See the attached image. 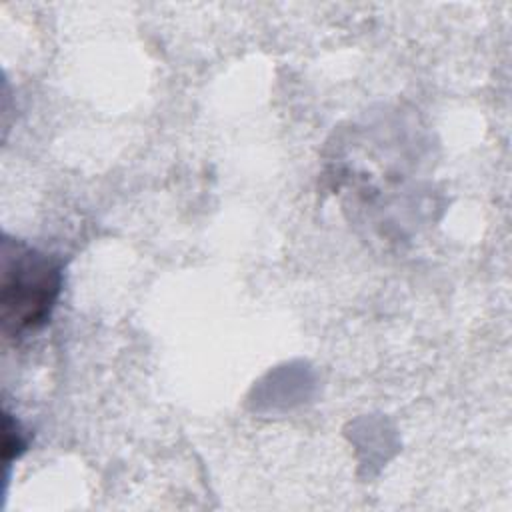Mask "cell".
Wrapping results in <instances>:
<instances>
[{
	"label": "cell",
	"mask_w": 512,
	"mask_h": 512,
	"mask_svg": "<svg viewBox=\"0 0 512 512\" xmlns=\"http://www.w3.org/2000/svg\"><path fill=\"white\" fill-rule=\"evenodd\" d=\"M0 276L4 336L20 338L42 328L62 290V264L38 248L4 238Z\"/></svg>",
	"instance_id": "6da1fadb"
}]
</instances>
